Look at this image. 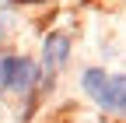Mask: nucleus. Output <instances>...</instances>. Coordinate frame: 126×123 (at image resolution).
I'll return each mask as SVG.
<instances>
[{"label": "nucleus", "instance_id": "obj_1", "mask_svg": "<svg viewBox=\"0 0 126 123\" xmlns=\"http://www.w3.org/2000/svg\"><path fill=\"white\" fill-rule=\"evenodd\" d=\"M39 81V63L28 56H7V81L4 88H14V91H28L35 88Z\"/></svg>", "mask_w": 126, "mask_h": 123}, {"label": "nucleus", "instance_id": "obj_2", "mask_svg": "<svg viewBox=\"0 0 126 123\" xmlns=\"http://www.w3.org/2000/svg\"><path fill=\"white\" fill-rule=\"evenodd\" d=\"M67 56H70V35H63V32H53L49 39L42 42V63L49 67V70L63 67V63H67Z\"/></svg>", "mask_w": 126, "mask_h": 123}, {"label": "nucleus", "instance_id": "obj_3", "mask_svg": "<svg viewBox=\"0 0 126 123\" xmlns=\"http://www.w3.org/2000/svg\"><path fill=\"white\" fill-rule=\"evenodd\" d=\"M98 102L105 105V109H112V113H123L126 109V81H123V74L105 78V88L98 91Z\"/></svg>", "mask_w": 126, "mask_h": 123}, {"label": "nucleus", "instance_id": "obj_4", "mask_svg": "<svg viewBox=\"0 0 126 123\" xmlns=\"http://www.w3.org/2000/svg\"><path fill=\"white\" fill-rule=\"evenodd\" d=\"M105 78H109V74H105L102 67H91V70H84V78H81V88L88 91L91 99H98V91L105 88Z\"/></svg>", "mask_w": 126, "mask_h": 123}, {"label": "nucleus", "instance_id": "obj_5", "mask_svg": "<svg viewBox=\"0 0 126 123\" xmlns=\"http://www.w3.org/2000/svg\"><path fill=\"white\" fill-rule=\"evenodd\" d=\"M4 81H7V56L0 53V88H4Z\"/></svg>", "mask_w": 126, "mask_h": 123}, {"label": "nucleus", "instance_id": "obj_6", "mask_svg": "<svg viewBox=\"0 0 126 123\" xmlns=\"http://www.w3.org/2000/svg\"><path fill=\"white\" fill-rule=\"evenodd\" d=\"M18 4H35V0H18Z\"/></svg>", "mask_w": 126, "mask_h": 123}]
</instances>
